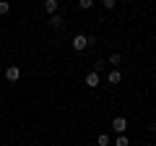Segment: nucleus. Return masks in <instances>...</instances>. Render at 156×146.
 <instances>
[{
    "label": "nucleus",
    "instance_id": "obj_1",
    "mask_svg": "<svg viewBox=\"0 0 156 146\" xmlns=\"http://www.w3.org/2000/svg\"><path fill=\"white\" fill-rule=\"evenodd\" d=\"M112 130H115L117 136H125V130H128V120H125L122 115H117V118L112 120Z\"/></svg>",
    "mask_w": 156,
    "mask_h": 146
},
{
    "label": "nucleus",
    "instance_id": "obj_2",
    "mask_svg": "<svg viewBox=\"0 0 156 146\" xmlns=\"http://www.w3.org/2000/svg\"><path fill=\"white\" fill-rule=\"evenodd\" d=\"M70 45H73V50H76V52H81V50H86V47H89V37H86V34H76Z\"/></svg>",
    "mask_w": 156,
    "mask_h": 146
},
{
    "label": "nucleus",
    "instance_id": "obj_3",
    "mask_svg": "<svg viewBox=\"0 0 156 146\" xmlns=\"http://www.w3.org/2000/svg\"><path fill=\"white\" fill-rule=\"evenodd\" d=\"M5 78L11 81V84H16V81L21 78V68H18V65H8L5 68Z\"/></svg>",
    "mask_w": 156,
    "mask_h": 146
},
{
    "label": "nucleus",
    "instance_id": "obj_4",
    "mask_svg": "<svg viewBox=\"0 0 156 146\" xmlns=\"http://www.w3.org/2000/svg\"><path fill=\"white\" fill-rule=\"evenodd\" d=\"M99 71H91V73H86V86H89V89H96V86H99Z\"/></svg>",
    "mask_w": 156,
    "mask_h": 146
},
{
    "label": "nucleus",
    "instance_id": "obj_5",
    "mask_svg": "<svg viewBox=\"0 0 156 146\" xmlns=\"http://www.w3.org/2000/svg\"><path fill=\"white\" fill-rule=\"evenodd\" d=\"M44 11L55 16V13H57V0H47V3H44Z\"/></svg>",
    "mask_w": 156,
    "mask_h": 146
},
{
    "label": "nucleus",
    "instance_id": "obj_6",
    "mask_svg": "<svg viewBox=\"0 0 156 146\" xmlns=\"http://www.w3.org/2000/svg\"><path fill=\"white\" fill-rule=\"evenodd\" d=\"M50 26H55V29H60V26H62V18H60V13H55V16L50 18Z\"/></svg>",
    "mask_w": 156,
    "mask_h": 146
},
{
    "label": "nucleus",
    "instance_id": "obj_7",
    "mask_svg": "<svg viewBox=\"0 0 156 146\" xmlns=\"http://www.w3.org/2000/svg\"><path fill=\"white\" fill-rule=\"evenodd\" d=\"M120 81H122L120 71H112V73H109V84H120Z\"/></svg>",
    "mask_w": 156,
    "mask_h": 146
},
{
    "label": "nucleus",
    "instance_id": "obj_8",
    "mask_svg": "<svg viewBox=\"0 0 156 146\" xmlns=\"http://www.w3.org/2000/svg\"><path fill=\"white\" fill-rule=\"evenodd\" d=\"M109 63L115 65V71H120V63H122V55H112V57H109Z\"/></svg>",
    "mask_w": 156,
    "mask_h": 146
},
{
    "label": "nucleus",
    "instance_id": "obj_9",
    "mask_svg": "<svg viewBox=\"0 0 156 146\" xmlns=\"http://www.w3.org/2000/svg\"><path fill=\"white\" fill-rule=\"evenodd\" d=\"M115 146H130L128 136H117V138H115Z\"/></svg>",
    "mask_w": 156,
    "mask_h": 146
},
{
    "label": "nucleus",
    "instance_id": "obj_10",
    "mask_svg": "<svg viewBox=\"0 0 156 146\" xmlns=\"http://www.w3.org/2000/svg\"><path fill=\"white\" fill-rule=\"evenodd\" d=\"M8 11H11V5H8L5 0H0V16H5V13H8Z\"/></svg>",
    "mask_w": 156,
    "mask_h": 146
},
{
    "label": "nucleus",
    "instance_id": "obj_11",
    "mask_svg": "<svg viewBox=\"0 0 156 146\" xmlns=\"http://www.w3.org/2000/svg\"><path fill=\"white\" fill-rule=\"evenodd\" d=\"M99 146H109V136L107 133H99Z\"/></svg>",
    "mask_w": 156,
    "mask_h": 146
},
{
    "label": "nucleus",
    "instance_id": "obj_12",
    "mask_svg": "<svg viewBox=\"0 0 156 146\" xmlns=\"http://www.w3.org/2000/svg\"><path fill=\"white\" fill-rule=\"evenodd\" d=\"M91 5H94V3H91V0H81V3H78V8H83V11H89Z\"/></svg>",
    "mask_w": 156,
    "mask_h": 146
}]
</instances>
